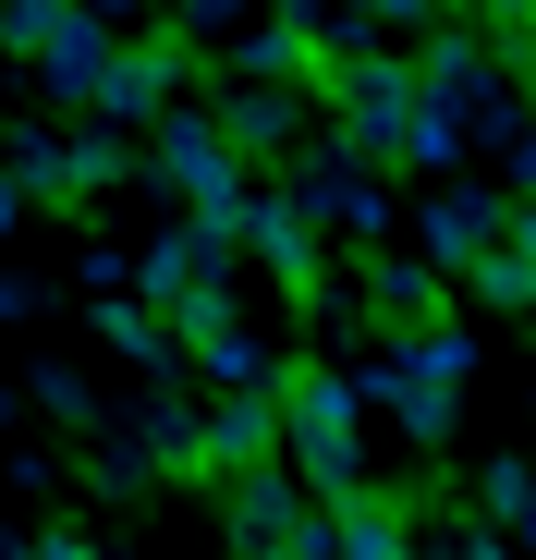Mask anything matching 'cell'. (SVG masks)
Instances as JSON below:
<instances>
[{
	"instance_id": "2",
	"label": "cell",
	"mask_w": 536,
	"mask_h": 560,
	"mask_svg": "<svg viewBox=\"0 0 536 560\" xmlns=\"http://www.w3.org/2000/svg\"><path fill=\"white\" fill-rule=\"evenodd\" d=\"M464 329H415L391 365H366V378H353V390H366V402H391L415 439H452V415H464Z\"/></svg>"
},
{
	"instance_id": "10",
	"label": "cell",
	"mask_w": 536,
	"mask_h": 560,
	"mask_svg": "<svg viewBox=\"0 0 536 560\" xmlns=\"http://www.w3.org/2000/svg\"><path fill=\"white\" fill-rule=\"evenodd\" d=\"M220 135H232V159H256V147H281V135H293V98H281V85H244V98L220 110Z\"/></svg>"
},
{
	"instance_id": "4",
	"label": "cell",
	"mask_w": 536,
	"mask_h": 560,
	"mask_svg": "<svg viewBox=\"0 0 536 560\" xmlns=\"http://www.w3.org/2000/svg\"><path fill=\"white\" fill-rule=\"evenodd\" d=\"M500 232H512V208L488 196V183H452V196L427 208V256L452 268V280H476V268L500 256Z\"/></svg>"
},
{
	"instance_id": "6",
	"label": "cell",
	"mask_w": 536,
	"mask_h": 560,
	"mask_svg": "<svg viewBox=\"0 0 536 560\" xmlns=\"http://www.w3.org/2000/svg\"><path fill=\"white\" fill-rule=\"evenodd\" d=\"M232 244H256V256H268V268H281V280H293V293H317V220H305V208H293V196H256V208H244V232H232Z\"/></svg>"
},
{
	"instance_id": "12",
	"label": "cell",
	"mask_w": 536,
	"mask_h": 560,
	"mask_svg": "<svg viewBox=\"0 0 536 560\" xmlns=\"http://www.w3.org/2000/svg\"><path fill=\"white\" fill-rule=\"evenodd\" d=\"M476 293H488V305H536V268H524V256H512V244H500V256H488V268H476Z\"/></svg>"
},
{
	"instance_id": "9",
	"label": "cell",
	"mask_w": 536,
	"mask_h": 560,
	"mask_svg": "<svg viewBox=\"0 0 536 560\" xmlns=\"http://www.w3.org/2000/svg\"><path fill=\"white\" fill-rule=\"evenodd\" d=\"M329 560H415V536H403L391 500H341L329 512Z\"/></svg>"
},
{
	"instance_id": "13",
	"label": "cell",
	"mask_w": 536,
	"mask_h": 560,
	"mask_svg": "<svg viewBox=\"0 0 536 560\" xmlns=\"http://www.w3.org/2000/svg\"><path fill=\"white\" fill-rule=\"evenodd\" d=\"M512 183H524V208H536V122L512 135Z\"/></svg>"
},
{
	"instance_id": "7",
	"label": "cell",
	"mask_w": 536,
	"mask_h": 560,
	"mask_svg": "<svg viewBox=\"0 0 536 560\" xmlns=\"http://www.w3.org/2000/svg\"><path fill=\"white\" fill-rule=\"evenodd\" d=\"M305 536H317V524L293 512V488H268V476L232 488V548H244V560H281V548H305Z\"/></svg>"
},
{
	"instance_id": "16",
	"label": "cell",
	"mask_w": 536,
	"mask_h": 560,
	"mask_svg": "<svg viewBox=\"0 0 536 560\" xmlns=\"http://www.w3.org/2000/svg\"><path fill=\"white\" fill-rule=\"evenodd\" d=\"M0 232H13V183H0Z\"/></svg>"
},
{
	"instance_id": "1",
	"label": "cell",
	"mask_w": 536,
	"mask_h": 560,
	"mask_svg": "<svg viewBox=\"0 0 536 560\" xmlns=\"http://www.w3.org/2000/svg\"><path fill=\"white\" fill-rule=\"evenodd\" d=\"M281 451H293V476L341 512V500H366L353 476H366V390L353 378H293L281 390Z\"/></svg>"
},
{
	"instance_id": "14",
	"label": "cell",
	"mask_w": 536,
	"mask_h": 560,
	"mask_svg": "<svg viewBox=\"0 0 536 560\" xmlns=\"http://www.w3.org/2000/svg\"><path fill=\"white\" fill-rule=\"evenodd\" d=\"M500 244H512V256L536 268V208H512V232H500Z\"/></svg>"
},
{
	"instance_id": "5",
	"label": "cell",
	"mask_w": 536,
	"mask_h": 560,
	"mask_svg": "<svg viewBox=\"0 0 536 560\" xmlns=\"http://www.w3.org/2000/svg\"><path fill=\"white\" fill-rule=\"evenodd\" d=\"M268 451H281V390H232L220 415H208V476H244V463H268Z\"/></svg>"
},
{
	"instance_id": "11",
	"label": "cell",
	"mask_w": 536,
	"mask_h": 560,
	"mask_svg": "<svg viewBox=\"0 0 536 560\" xmlns=\"http://www.w3.org/2000/svg\"><path fill=\"white\" fill-rule=\"evenodd\" d=\"M427 293H439V268H415V256H391V268H378V317H391V329H415V317H427Z\"/></svg>"
},
{
	"instance_id": "8",
	"label": "cell",
	"mask_w": 536,
	"mask_h": 560,
	"mask_svg": "<svg viewBox=\"0 0 536 560\" xmlns=\"http://www.w3.org/2000/svg\"><path fill=\"white\" fill-rule=\"evenodd\" d=\"M98 110H110V122H171V49H159V61H147V49H110Z\"/></svg>"
},
{
	"instance_id": "3",
	"label": "cell",
	"mask_w": 536,
	"mask_h": 560,
	"mask_svg": "<svg viewBox=\"0 0 536 560\" xmlns=\"http://www.w3.org/2000/svg\"><path fill=\"white\" fill-rule=\"evenodd\" d=\"M329 98H341L353 147H378V159H415V110H427V73H403V61H366V49H353V73H329Z\"/></svg>"
},
{
	"instance_id": "15",
	"label": "cell",
	"mask_w": 536,
	"mask_h": 560,
	"mask_svg": "<svg viewBox=\"0 0 536 560\" xmlns=\"http://www.w3.org/2000/svg\"><path fill=\"white\" fill-rule=\"evenodd\" d=\"M452 560H512V548H500V536H464V548H452Z\"/></svg>"
}]
</instances>
